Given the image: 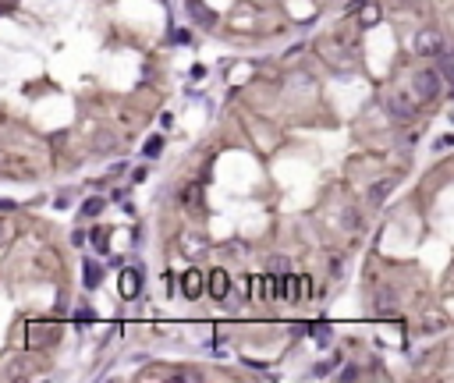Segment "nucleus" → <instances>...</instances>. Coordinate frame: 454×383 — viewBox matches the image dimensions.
Listing matches in <instances>:
<instances>
[{"label":"nucleus","instance_id":"nucleus-5","mask_svg":"<svg viewBox=\"0 0 454 383\" xmlns=\"http://www.w3.org/2000/svg\"><path fill=\"white\" fill-rule=\"evenodd\" d=\"M227 291H231L227 270H210V295H213V298H227Z\"/></svg>","mask_w":454,"mask_h":383},{"label":"nucleus","instance_id":"nucleus-7","mask_svg":"<svg viewBox=\"0 0 454 383\" xmlns=\"http://www.w3.org/2000/svg\"><path fill=\"white\" fill-rule=\"evenodd\" d=\"M390 110H394L397 117H405V121H408V117L415 114V107L408 103V96H390Z\"/></svg>","mask_w":454,"mask_h":383},{"label":"nucleus","instance_id":"nucleus-20","mask_svg":"<svg viewBox=\"0 0 454 383\" xmlns=\"http://www.w3.org/2000/svg\"><path fill=\"white\" fill-rule=\"evenodd\" d=\"M380 312H390V291L380 295Z\"/></svg>","mask_w":454,"mask_h":383},{"label":"nucleus","instance_id":"nucleus-6","mask_svg":"<svg viewBox=\"0 0 454 383\" xmlns=\"http://www.w3.org/2000/svg\"><path fill=\"white\" fill-rule=\"evenodd\" d=\"M203 288H206V284H203V273H199V270H188V273L181 277V291H185L188 298H199Z\"/></svg>","mask_w":454,"mask_h":383},{"label":"nucleus","instance_id":"nucleus-10","mask_svg":"<svg viewBox=\"0 0 454 383\" xmlns=\"http://www.w3.org/2000/svg\"><path fill=\"white\" fill-rule=\"evenodd\" d=\"M103 206H107L103 199H85V202H82V217H96Z\"/></svg>","mask_w":454,"mask_h":383},{"label":"nucleus","instance_id":"nucleus-23","mask_svg":"<svg viewBox=\"0 0 454 383\" xmlns=\"http://www.w3.org/2000/svg\"><path fill=\"white\" fill-rule=\"evenodd\" d=\"M0 238H4V220H0Z\"/></svg>","mask_w":454,"mask_h":383},{"label":"nucleus","instance_id":"nucleus-11","mask_svg":"<svg viewBox=\"0 0 454 383\" xmlns=\"http://www.w3.org/2000/svg\"><path fill=\"white\" fill-rule=\"evenodd\" d=\"M284 273H288V259L273 256V259H270V277H284Z\"/></svg>","mask_w":454,"mask_h":383},{"label":"nucleus","instance_id":"nucleus-14","mask_svg":"<svg viewBox=\"0 0 454 383\" xmlns=\"http://www.w3.org/2000/svg\"><path fill=\"white\" fill-rule=\"evenodd\" d=\"M160 149H163V139H160V135H153L149 142H146V160H153V156H160Z\"/></svg>","mask_w":454,"mask_h":383},{"label":"nucleus","instance_id":"nucleus-21","mask_svg":"<svg viewBox=\"0 0 454 383\" xmlns=\"http://www.w3.org/2000/svg\"><path fill=\"white\" fill-rule=\"evenodd\" d=\"M188 39H192V36H188L185 29H178V32H174V43H188Z\"/></svg>","mask_w":454,"mask_h":383},{"label":"nucleus","instance_id":"nucleus-8","mask_svg":"<svg viewBox=\"0 0 454 383\" xmlns=\"http://www.w3.org/2000/svg\"><path fill=\"white\" fill-rule=\"evenodd\" d=\"M390 188H394V181H376V185L369 188V206H380V202L390 195Z\"/></svg>","mask_w":454,"mask_h":383},{"label":"nucleus","instance_id":"nucleus-16","mask_svg":"<svg viewBox=\"0 0 454 383\" xmlns=\"http://www.w3.org/2000/svg\"><path fill=\"white\" fill-rule=\"evenodd\" d=\"M75 319H78V323H92V319H96V312H92V305H82V309L75 312Z\"/></svg>","mask_w":454,"mask_h":383},{"label":"nucleus","instance_id":"nucleus-22","mask_svg":"<svg viewBox=\"0 0 454 383\" xmlns=\"http://www.w3.org/2000/svg\"><path fill=\"white\" fill-rule=\"evenodd\" d=\"M0 210H14V202L11 199H0Z\"/></svg>","mask_w":454,"mask_h":383},{"label":"nucleus","instance_id":"nucleus-17","mask_svg":"<svg viewBox=\"0 0 454 383\" xmlns=\"http://www.w3.org/2000/svg\"><path fill=\"white\" fill-rule=\"evenodd\" d=\"M309 295H312V280L302 277V284H298V298H309Z\"/></svg>","mask_w":454,"mask_h":383},{"label":"nucleus","instance_id":"nucleus-12","mask_svg":"<svg viewBox=\"0 0 454 383\" xmlns=\"http://www.w3.org/2000/svg\"><path fill=\"white\" fill-rule=\"evenodd\" d=\"M50 337H54V334H46V326H32V344H36V348L50 344Z\"/></svg>","mask_w":454,"mask_h":383},{"label":"nucleus","instance_id":"nucleus-2","mask_svg":"<svg viewBox=\"0 0 454 383\" xmlns=\"http://www.w3.org/2000/svg\"><path fill=\"white\" fill-rule=\"evenodd\" d=\"M415 50H419L422 57H437V54H444V50H447V43H444V36H440V32H419Z\"/></svg>","mask_w":454,"mask_h":383},{"label":"nucleus","instance_id":"nucleus-19","mask_svg":"<svg viewBox=\"0 0 454 383\" xmlns=\"http://www.w3.org/2000/svg\"><path fill=\"white\" fill-rule=\"evenodd\" d=\"M341 380H359V369H355V366H344V373H341Z\"/></svg>","mask_w":454,"mask_h":383},{"label":"nucleus","instance_id":"nucleus-1","mask_svg":"<svg viewBox=\"0 0 454 383\" xmlns=\"http://www.w3.org/2000/svg\"><path fill=\"white\" fill-rule=\"evenodd\" d=\"M412 89H415V96H419L422 103H430V99H437V96H440L444 78L437 75V68H426V71H419V75L412 78Z\"/></svg>","mask_w":454,"mask_h":383},{"label":"nucleus","instance_id":"nucleus-4","mask_svg":"<svg viewBox=\"0 0 454 383\" xmlns=\"http://www.w3.org/2000/svg\"><path fill=\"white\" fill-rule=\"evenodd\" d=\"M139 288H142V270H124L121 273V295L124 298H135Z\"/></svg>","mask_w":454,"mask_h":383},{"label":"nucleus","instance_id":"nucleus-3","mask_svg":"<svg viewBox=\"0 0 454 383\" xmlns=\"http://www.w3.org/2000/svg\"><path fill=\"white\" fill-rule=\"evenodd\" d=\"M188 14H192V21L203 25V29H213V25H217V14H213L203 0H188Z\"/></svg>","mask_w":454,"mask_h":383},{"label":"nucleus","instance_id":"nucleus-18","mask_svg":"<svg viewBox=\"0 0 454 383\" xmlns=\"http://www.w3.org/2000/svg\"><path fill=\"white\" fill-rule=\"evenodd\" d=\"M362 21H366V25H373V21H380V11L373 7V4L366 7V18H362Z\"/></svg>","mask_w":454,"mask_h":383},{"label":"nucleus","instance_id":"nucleus-9","mask_svg":"<svg viewBox=\"0 0 454 383\" xmlns=\"http://www.w3.org/2000/svg\"><path fill=\"white\" fill-rule=\"evenodd\" d=\"M82 280H85V288H96V284L103 280V270H99L96 263H85V270H82Z\"/></svg>","mask_w":454,"mask_h":383},{"label":"nucleus","instance_id":"nucleus-15","mask_svg":"<svg viewBox=\"0 0 454 383\" xmlns=\"http://www.w3.org/2000/svg\"><path fill=\"white\" fill-rule=\"evenodd\" d=\"M7 376H11V380L25 376V359H14V362H11V369H7Z\"/></svg>","mask_w":454,"mask_h":383},{"label":"nucleus","instance_id":"nucleus-13","mask_svg":"<svg viewBox=\"0 0 454 383\" xmlns=\"http://www.w3.org/2000/svg\"><path fill=\"white\" fill-rule=\"evenodd\" d=\"M92 245H96V252H107V248H110V245H107V227L92 231Z\"/></svg>","mask_w":454,"mask_h":383}]
</instances>
